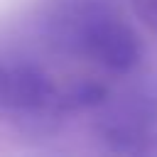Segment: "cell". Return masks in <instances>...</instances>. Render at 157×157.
Masks as SVG:
<instances>
[{
	"label": "cell",
	"instance_id": "277c9868",
	"mask_svg": "<svg viewBox=\"0 0 157 157\" xmlns=\"http://www.w3.org/2000/svg\"><path fill=\"white\" fill-rule=\"evenodd\" d=\"M108 86L96 78H74L69 83H61V105L66 113L96 110L108 101Z\"/></svg>",
	"mask_w": 157,
	"mask_h": 157
},
{
	"label": "cell",
	"instance_id": "3957f363",
	"mask_svg": "<svg viewBox=\"0 0 157 157\" xmlns=\"http://www.w3.org/2000/svg\"><path fill=\"white\" fill-rule=\"evenodd\" d=\"M96 140L113 155L157 157V93L132 86L96 108Z\"/></svg>",
	"mask_w": 157,
	"mask_h": 157
},
{
	"label": "cell",
	"instance_id": "6da1fadb",
	"mask_svg": "<svg viewBox=\"0 0 157 157\" xmlns=\"http://www.w3.org/2000/svg\"><path fill=\"white\" fill-rule=\"evenodd\" d=\"M44 39L54 52L113 76L132 74L145 56L140 34L108 0H56L44 17Z\"/></svg>",
	"mask_w": 157,
	"mask_h": 157
},
{
	"label": "cell",
	"instance_id": "5b68a950",
	"mask_svg": "<svg viewBox=\"0 0 157 157\" xmlns=\"http://www.w3.org/2000/svg\"><path fill=\"white\" fill-rule=\"evenodd\" d=\"M135 15L140 17V22L157 34V0H130Z\"/></svg>",
	"mask_w": 157,
	"mask_h": 157
},
{
	"label": "cell",
	"instance_id": "7a4b0ae2",
	"mask_svg": "<svg viewBox=\"0 0 157 157\" xmlns=\"http://www.w3.org/2000/svg\"><path fill=\"white\" fill-rule=\"evenodd\" d=\"M0 115L32 135L54 132L69 115L61 83L32 59L0 54Z\"/></svg>",
	"mask_w": 157,
	"mask_h": 157
}]
</instances>
